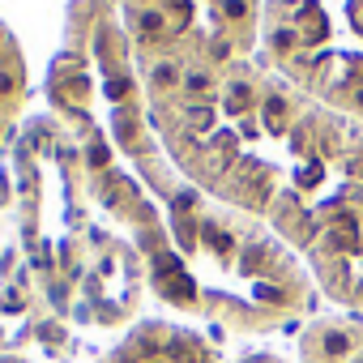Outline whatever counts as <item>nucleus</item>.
Masks as SVG:
<instances>
[{"instance_id": "3", "label": "nucleus", "mask_w": 363, "mask_h": 363, "mask_svg": "<svg viewBox=\"0 0 363 363\" xmlns=\"http://www.w3.org/2000/svg\"><path fill=\"white\" fill-rule=\"evenodd\" d=\"M257 56L363 124V0H265Z\"/></svg>"}, {"instance_id": "4", "label": "nucleus", "mask_w": 363, "mask_h": 363, "mask_svg": "<svg viewBox=\"0 0 363 363\" xmlns=\"http://www.w3.org/2000/svg\"><path fill=\"white\" fill-rule=\"evenodd\" d=\"M120 22L141 65H235L261 52L265 0H120Z\"/></svg>"}, {"instance_id": "7", "label": "nucleus", "mask_w": 363, "mask_h": 363, "mask_svg": "<svg viewBox=\"0 0 363 363\" xmlns=\"http://www.w3.org/2000/svg\"><path fill=\"white\" fill-rule=\"evenodd\" d=\"M295 363H363V316L342 308L312 312L299 329Z\"/></svg>"}, {"instance_id": "10", "label": "nucleus", "mask_w": 363, "mask_h": 363, "mask_svg": "<svg viewBox=\"0 0 363 363\" xmlns=\"http://www.w3.org/2000/svg\"><path fill=\"white\" fill-rule=\"evenodd\" d=\"M0 363H30L26 354H13V350H0Z\"/></svg>"}, {"instance_id": "5", "label": "nucleus", "mask_w": 363, "mask_h": 363, "mask_svg": "<svg viewBox=\"0 0 363 363\" xmlns=\"http://www.w3.org/2000/svg\"><path fill=\"white\" fill-rule=\"evenodd\" d=\"M295 252L329 303L363 316V193L329 210Z\"/></svg>"}, {"instance_id": "8", "label": "nucleus", "mask_w": 363, "mask_h": 363, "mask_svg": "<svg viewBox=\"0 0 363 363\" xmlns=\"http://www.w3.org/2000/svg\"><path fill=\"white\" fill-rule=\"evenodd\" d=\"M30 103V69H26V52L13 35V26L0 18V145H5L18 128V120L26 116Z\"/></svg>"}, {"instance_id": "9", "label": "nucleus", "mask_w": 363, "mask_h": 363, "mask_svg": "<svg viewBox=\"0 0 363 363\" xmlns=\"http://www.w3.org/2000/svg\"><path fill=\"white\" fill-rule=\"evenodd\" d=\"M240 363H286L282 354H274V350H257V354H244Z\"/></svg>"}, {"instance_id": "6", "label": "nucleus", "mask_w": 363, "mask_h": 363, "mask_svg": "<svg viewBox=\"0 0 363 363\" xmlns=\"http://www.w3.org/2000/svg\"><path fill=\"white\" fill-rule=\"evenodd\" d=\"M99 363H227V359L214 346V337H206L184 320L141 316L99 354Z\"/></svg>"}, {"instance_id": "2", "label": "nucleus", "mask_w": 363, "mask_h": 363, "mask_svg": "<svg viewBox=\"0 0 363 363\" xmlns=\"http://www.w3.org/2000/svg\"><path fill=\"white\" fill-rule=\"evenodd\" d=\"M65 133L77 141L90 201L141 252L150 295L162 308L231 337L278 333L312 316L316 282L269 223L214 201L184 175L150 197L94 120H73Z\"/></svg>"}, {"instance_id": "1", "label": "nucleus", "mask_w": 363, "mask_h": 363, "mask_svg": "<svg viewBox=\"0 0 363 363\" xmlns=\"http://www.w3.org/2000/svg\"><path fill=\"white\" fill-rule=\"evenodd\" d=\"M137 77L171 167L214 201L269 223L291 248L363 193V124L261 56L223 69L141 65Z\"/></svg>"}]
</instances>
